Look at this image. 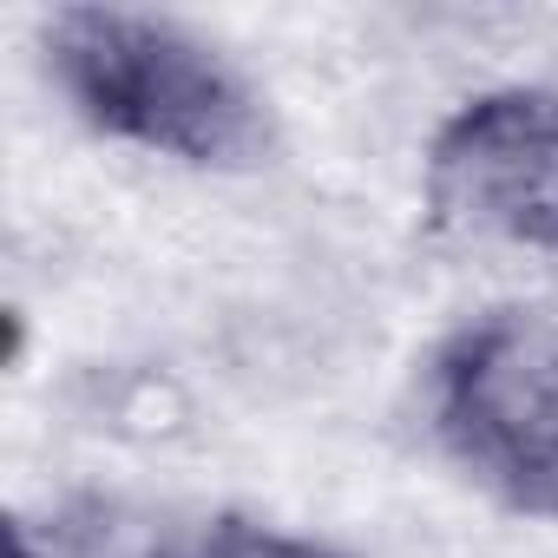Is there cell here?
I'll return each instance as SVG.
<instances>
[{"label": "cell", "mask_w": 558, "mask_h": 558, "mask_svg": "<svg viewBox=\"0 0 558 558\" xmlns=\"http://www.w3.org/2000/svg\"><path fill=\"white\" fill-rule=\"evenodd\" d=\"M40 66L66 112L106 145L217 178L263 171L276 158V112L263 86L178 14L53 8L40 21Z\"/></svg>", "instance_id": "cell-1"}, {"label": "cell", "mask_w": 558, "mask_h": 558, "mask_svg": "<svg viewBox=\"0 0 558 558\" xmlns=\"http://www.w3.org/2000/svg\"><path fill=\"white\" fill-rule=\"evenodd\" d=\"M434 447L499 512L558 525V316L499 303L453 323L421 368Z\"/></svg>", "instance_id": "cell-2"}, {"label": "cell", "mask_w": 558, "mask_h": 558, "mask_svg": "<svg viewBox=\"0 0 558 558\" xmlns=\"http://www.w3.org/2000/svg\"><path fill=\"white\" fill-rule=\"evenodd\" d=\"M421 210L460 243L558 263V86L506 80L447 106L421 145Z\"/></svg>", "instance_id": "cell-3"}, {"label": "cell", "mask_w": 558, "mask_h": 558, "mask_svg": "<svg viewBox=\"0 0 558 558\" xmlns=\"http://www.w3.org/2000/svg\"><path fill=\"white\" fill-rule=\"evenodd\" d=\"M158 558H362V551L316 538V532H290L256 512H210L191 532H165Z\"/></svg>", "instance_id": "cell-4"}, {"label": "cell", "mask_w": 558, "mask_h": 558, "mask_svg": "<svg viewBox=\"0 0 558 558\" xmlns=\"http://www.w3.org/2000/svg\"><path fill=\"white\" fill-rule=\"evenodd\" d=\"M8 558H53V545H40L27 519H8Z\"/></svg>", "instance_id": "cell-5"}]
</instances>
